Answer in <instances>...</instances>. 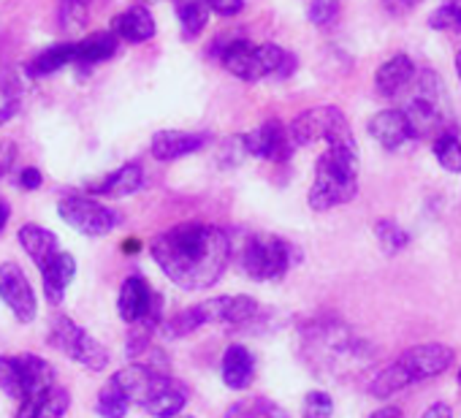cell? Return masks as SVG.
Returning <instances> with one entry per match:
<instances>
[{"label":"cell","mask_w":461,"mask_h":418,"mask_svg":"<svg viewBox=\"0 0 461 418\" xmlns=\"http://www.w3.org/2000/svg\"><path fill=\"white\" fill-rule=\"evenodd\" d=\"M152 261L158 269L185 291H206L220 283L230 261V237L220 226L179 223L155 237Z\"/></svg>","instance_id":"cell-1"},{"label":"cell","mask_w":461,"mask_h":418,"mask_svg":"<svg viewBox=\"0 0 461 418\" xmlns=\"http://www.w3.org/2000/svg\"><path fill=\"white\" fill-rule=\"evenodd\" d=\"M304 361L318 375L348 377L375 361V348L342 321H315L304 329Z\"/></svg>","instance_id":"cell-2"},{"label":"cell","mask_w":461,"mask_h":418,"mask_svg":"<svg viewBox=\"0 0 461 418\" xmlns=\"http://www.w3.org/2000/svg\"><path fill=\"white\" fill-rule=\"evenodd\" d=\"M358 193V147L331 144L315 163V182L310 187V206L315 213L342 206Z\"/></svg>","instance_id":"cell-3"},{"label":"cell","mask_w":461,"mask_h":418,"mask_svg":"<svg viewBox=\"0 0 461 418\" xmlns=\"http://www.w3.org/2000/svg\"><path fill=\"white\" fill-rule=\"evenodd\" d=\"M258 315H261V304L253 296H212V299H203L198 304H190V307L174 313L160 326V332L171 340H185L209 323L242 326V323L256 321Z\"/></svg>","instance_id":"cell-4"},{"label":"cell","mask_w":461,"mask_h":418,"mask_svg":"<svg viewBox=\"0 0 461 418\" xmlns=\"http://www.w3.org/2000/svg\"><path fill=\"white\" fill-rule=\"evenodd\" d=\"M412 95L404 104L412 139H437L450 131V95L437 71H420L410 82Z\"/></svg>","instance_id":"cell-5"},{"label":"cell","mask_w":461,"mask_h":418,"mask_svg":"<svg viewBox=\"0 0 461 418\" xmlns=\"http://www.w3.org/2000/svg\"><path fill=\"white\" fill-rule=\"evenodd\" d=\"M220 63L228 74L245 82H258L267 77H291L296 58L277 44H250L248 39H234L220 44Z\"/></svg>","instance_id":"cell-6"},{"label":"cell","mask_w":461,"mask_h":418,"mask_svg":"<svg viewBox=\"0 0 461 418\" xmlns=\"http://www.w3.org/2000/svg\"><path fill=\"white\" fill-rule=\"evenodd\" d=\"M55 367L41 359L39 353H20V356H0V391L17 402L36 399L55 388L58 383Z\"/></svg>","instance_id":"cell-7"},{"label":"cell","mask_w":461,"mask_h":418,"mask_svg":"<svg viewBox=\"0 0 461 418\" xmlns=\"http://www.w3.org/2000/svg\"><path fill=\"white\" fill-rule=\"evenodd\" d=\"M296 261V248L275 234H250L242 245L240 267L256 283L280 280Z\"/></svg>","instance_id":"cell-8"},{"label":"cell","mask_w":461,"mask_h":418,"mask_svg":"<svg viewBox=\"0 0 461 418\" xmlns=\"http://www.w3.org/2000/svg\"><path fill=\"white\" fill-rule=\"evenodd\" d=\"M294 147H307L315 141L331 144H356V136L350 131L348 117L337 106H315L302 112L291 125H288Z\"/></svg>","instance_id":"cell-9"},{"label":"cell","mask_w":461,"mask_h":418,"mask_svg":"<svg viewBox=\"0 0 461 418\" xmlns=\"http://www.w3.org/2000/svg\"><path fill=\"white\" fill-rule=\"evenodd\" d=\"M50 345L58 348L60 353H66L68 359H74L77 364H82L90 372H101L109 367V350L79 323H74L66 315H58L50 326Z\"/></svg>","instance_id":"cell-10"},{"label":"cell","mask_w":461,"mask_h":418,"mask_svg":"<svg viewBox=\"0 0 461 418\" xmlns=\"http://www.w3.org/2000/svg\"><path fill=\"white\" fill-rule=\"evenodd\" d=\"M117 313L128 326H136V323H155L158 326L160 315H163V296L158 291H152V286L141 275H131L120 286Z\"/></svg>","instance_id":"cell-11"},{"label":"cell","mask_w":461,"mask_h":418,"mask_svg":"<svg viewBox=\"0 0 461 418\" xmlns=\"http://www.w3.org/2000/svg\"><path fill=\"white\" fill-rule=\"evenodd\" d=\"M58 215L63 223H68L74 232L85 237H104L117 226V215L101 201L90 195H68L58 204Z\"/></svg>","instance_id":"cell-12"},{"label":"cell","mask_w":461,"mask_h":418,"mask_svg":"<svg viewBox=\"0 0 461 418\" xmlns=\"http://www.w3.org/2000/svg\"><path fill=\"white\" fill-rule=\"evenodd\" d=\"M0 302L12 310V315L20 323H31L39 315L36 291H33L31 280L25 277V272L14 261L0 264Z\"/></svg>","instance_id":"cell-13"},{"label":"cell","mask_w":461,"mask_h":418,"mask_svg":"<svg viewBox=\"0 0 461 418\" xmlns=\"http://www.w3.org/2000/svg\"><path fill=\"white\" fill-rule=\"evenodd\" d=\"M453 356H456L453 348H447L442 342H423V345L407 348L396 359V364L404 369L410 383H418V380H429V377L442 375L453 364Z\"/></svg>","instance_id":"cell-14"},{"label":"cell","mask_w":461,"mask_h":418,"mask_svg":"<svg viewBox=\"0 0 461 418\" xmlns=\"http://www.w3.org/2000/svg\"><path fill=\"white\" fill-rule=\"evenodd\" d=\"M242 147L261 160H272V163H285L294 155V141L288 133V125H283L280 120H267L258 128H253L250 133L242 136Z\"/></svg>","instance_id":"cell-15"},{"label":"cell","mask_w":461,"mask_h":418,"mask_svg":"<svg viewBox=\"0 0 461 418\" xmlns=\"http://www.w3.org/2000/svg\"><path fill=\"white\" fill-rule=\"evenodd\" d=\"M220 377L225 383V388L230 391H245L253 386L256 380V356L248 345L242 342H230L222 350L220 359Z\"/></svg>","instance_id":"cell-16"},{"label":"cell","mask_w":461,"mask_h":418,"mask_svg":"<svg viewBox=\"0 0 461 418\" xmlns=\"http://www.w3.org/2000/svg\"><path fill=\"white\" fill-rule=\"evenodd\" d=\"M185 404H187V386L182 380L171 377L168 372L160 375V380L155 383V388L141 402V407L152 418H176L185 410Z\"/></svg>","instance_id":"cell-17"},{"label":"cell","mask_w":461,"mask_h":418,"mask_svg":"<svg viewBox=\"0 0 461 418\" xmlns=\"http://www.w3.org/2000/svg\"><path fill=\"white\" fill-rule=\"evenodd\" d=\"M369 136L385 147V150H399L407 141H412L410 123L402 109H383L369 120Z\"/></svg>","instance_id":"cell-18"},{"label":"cell","mask_w":461,"mask_h":418,"mask_svg":"<svg viewBox=\"0 0 461 418\" xmlns=\"http://www.w3.org/2000/svg\"><path fill=\"white\" fill-rule=\"evenodd\" d=\"M77 277V259L71 253H58L47 267H41V283H44V296L50 304H60L66 299L68 286Z\"/></svg>","instance_id":"cell-19"},{"label":"cell","mask_w":461,"mask_h":418,"mask_svg":"<svg viewBox=\"0 0 461 418\" xmlns=\"http://www.w3.org/2000/svg\"><path fill=\"white\" fill-rule=\"evenodd\" d=\"M206 133H187V131H158L152 136V155L158 160H176L185 155L198 152L206 144Z\"/></svg>","instance_id":"cell-20"},{"label":"cell","mask_w":461,"mask_h":418,"mask_svg":"<svg viewBox=\"0 0 461 418\" xmlns=\"http://www.w3.org/2000/svg\"><path fill=\"white\" fill-rule=\"evenodd\" d=\"M415 79V63L407 55H393L375 74V87L383 98H396Z\"/></svg>","instance_id":"cell-21"},{"label":"cell","mask_w":461,"mask_h":418,"mask_svg":"<svg viewBox=\"0 0 461 418\" xmlns=\"http://www.w3.org/2000/svg\"><path fill=\"white\" fill-rule=\"evenodd\" d=\"M17 240H20L23 250L31 256V261H33L39 269H41V267H47V264L60 253V242H58V237H55L50 229L39 226V223H25V226L17 232Z\"/></svg>","instance_id":"cell-22"},{"label":"cell","mask_w":461,"mask_h":418,"mask_svg":"<svg viewBox=\"0 0 461 418\" xmlns=\"http://www.w3.org/2000/svg\"><path fill=\"white\" fill-rule=\"evenodd\" d=\"M112 33L128 44H144L155 36V20L144 6H131L128 12L114 17Z\"/></svg>","instance_id":"cell-23"},{"label":"cell","mask_w":461,"mask_h":418,"mask_svg":"<svg viewBox=\"0 0 461 418\" xmlns=\"http://www.w3.org/2000/svg\"><path fill=\"white\" fill-rule=\"evenodd\" d=\"M141 185H144V171H141V166H139V163H125V166H120L117 171H112L109 177L93 182V185H90V193H93V195H106V198H122V195L136 193Z\"/></svg>","instance_id":"cell-24"},{"label":"cell","mask_w":461,"mask_h":418,"mask_svg":"<svg viewBox=\"0 0 461 418\" xmlns=\"http://www.w3.org/2000/svg\"><path fill=\"white\" fill-rule=\"evenodd\" d=\"M68 407H71V394L63 386H55L36 399L20 402V410L14 418H63Z\"/></svg>","instance_id":"cell-25"},{"label":"cell","mask_w":461,"mask_h":418,"mask_svg":"<svg viewBox=\"0 0 461 418\" xmlns=\"http://www.w3.org/2000/svg\"><path fill=\"white\" fill-rule=\"evenodd\" d=\"M117 52V36L109 33H90L87 39L74 44V63L77 66H98L104 60H109Z\"/></svg>","instance_id":"cell-26"},{"label":"cell","mask_w":461,"mask_h":418,"mask_svg":"<svg viewBox=\"0 0 461 418\" xmlns=\"http://www.w3.org/2000/svg\"><path fill=\"white\" fill-rule=\"evenodd\" d=\"M176 4V17L182 23L185 39H198L209 23V6L206 0H174Z\"/></svg>","instance_id":"cell-27"},{"label":"cell","mask_w":461,"mask_h":418,"mask_svg":"<svg viewBox=\"0 0 461 418\" xmlns=\"http://www.w3.org/2000/svg\"><path fill=\"white\" fill-rule=\"evenodd\" d=\"M68 63H74V44H55L50 50H44L41 55H36L28 66V71L33 77H50L60 68H66Z\"/></svg>","instance_id":"cell-28"},{"label":"cell","mask_w":461,"mask_h":418,"mask_svg":"<svg viewBox=\"0 0 461 418\" xmlns=\"http://www.w3.org/2000/svg\"><path fill=\"white\" fill-rule=\"evenodd\" d=\"M407 386H412V383L407 380L404 369L393 361V364H388L383 372L375 375V380L369 383V394H372L375 399H388V396L399 394V391L407 388Z\"/></svg>","instance_id":"cell-29"},{"label":"cell","mask_w":461,"mask_h":418,"mask_svg":"<svg viewBox=\"0 0 461 418\" xmlns=\"http://www.w3.org/2000/svg\"><path fill=\"white\" fill-rule=\"evenodd\" d=\"M95 410L101 418H125L131 404L125 399V394L120 391V386L114 380H109L101 391H98V402H95Z\"/></svg>","instance_id":"cell-30"},{"label":"cell","mask_w":461,"mask_h":418,"mask_svg":"<svg viewBox=\"0 0 461 418\" xmlns=\"http://www.w3.org/2000/svg\"><path fill=\"white\" fill-rule=\"evenodd\" d=\"M434 158L437 163L450 171V174H461V141L456 133H442L434 139Z\"/></svg>","instance_id":"cell-31"},{"label":"cell","mask_w":461,"mask_h":418,"mask_svg":"<svg viewBox=\"0 0 461 418\" xmlns=\"http://www.w3.org/2000/svg\"><path fill=\"white\" fill-rule=\"evenodd\" d=\"M375 234H377L380 248H383L388 256H396V253H399V250H404V248H407V242H410L407 232H404V229H399L393 221H377Z\"/></svg>","instance_id":"cell-32"},{"label":"cell","mask_w":461,"mask_h":418,"mask_svg":"<svg viewBox=\"0 0 461 418\" xmlns=\"http://www.w3.org/2000/svg\"><path fill=\"white\" fill-rule=\"evenodd\" d=\"M87 14H90V0H63L60 4V25L66 31L85 28Z\"/></svg>","instance_id":"cell-33"},{"label":"cell","mask_w":461,"mask_h":418,"mask_svg":"<svg viewBox=\"0 0 461 418\" xmlns=\"http://www.w3.org/2000/svg\"><path fill=\"white\" fill-rule=\"evenodd\" d=\"M334 399L326 391H310L302 402V418H331Z\"/></svg>","instance_id":"cell-34"},{"label":"cell","mask_w":461,"mask_h":418,"mask_svg":"<svg viewBox=\"0 0 461 418\" xmlns=\"http://www.w3.org/2000/svg\"><path fill=\"white\" fill-rule=\"evenodd\" d=\"M310 23L318 25V28H329L334 25V20L339 17V0H312L310 9Z\"/></svg>","instance_id":"cell-35"},{"label":"cell","mask_w":461,"mask_h":418,"mask_svg":"<svg viewBox=\"0 0 461 418\" xmlns=\"http://www.w3.org/2000/svg\"><path fill=\"white\" fill-rule=\"evenodd\" d=\"M429 28L434 31H447V33H461V14L447 9L445 4L429 14Z\"/></svg>","instance_id":"cell-36"},{"label":"cell","mask_w":461,"mask_h":418,"mask_svg":"<svg viewBox=\"0 0 461 418\" xmlns=\"http://www.w3.org/2000/svg\"><path fill=\"white\" fill-rule=\"evenodd\" d=\"M258 399L261 396H250V399H240L234 404H228L225 415L222 418H256L258 413Z\"/></svg>","instance_id":"cell-37"},{"label":"cell","mask_w":461,"mask_h":418,"mask_svg":"<svg viewBox=\"0 0 461 418\" xmlns=\"http://www.w3.org/2000/svg\"><path fill=\"white\" fill-rule=\"evenodd\" d=\"M206 6L220 17H234L245 9V0H206Z\"/></svg>","instance_id":"cell-38"},{"label":"cell","mask_w":461,"mask_h":418,"mask_svg":"<svg viewBox=\"0 0 461 418\" xmlns=\"http://www.w3.org/2000/svg\"><path fill=\"white\" fill-rule=\"evenodd\" d=\"M256 418H291V413L283 407V404H277V402H272V399H258V413H256Z\"/></svg>","instance_id":"cell-39"},{"label":"cell","mask_w":461,"mask_h":418,"mask_svg":"<svg viewBox=\"0 0 461 418\" xmlns=\"http://www.w3.org/2000/svg\"><path fill=\"white\" fill-rule=\"evenodd\" d=\"M14 155H17L14 141H0V177H6V171L14 163Z\"/></svg>","instance_id":"cell-40"},{"label":"cell","mask_w":461,"mask_h":418,"mask_svg":"<svg viewBox=\"0 0 461 418\" xmlns=\"http://www.w3.org/2000/svg\"><path fill=\"white\" fill-rule=\"evenodd\" d=\"M20 187L25 190H39L41 187V171L36 166H28L23 174H20Z\"/></svg>","instance_id":"cell-41"},{"label":"cell","mask_w":461,"mask_h":418,"mask_svg":"<svg viewBox=\"0 0 461 418\" xmlns=\"http://www.w3.org/2000/svg\"><path fill=\"white\" fill-rule=\"evenodd\" d=\"M420 418H453V407L447 402H434L431 407H426Z\"/></svg>","instance_id":"cell-42"},{"label":"cell","mask_w":461,"mask_h":418,"mask_svg":"<svg viewBox=\"0 0 461 418\" xmlns=\"http://www.w3.org/2000/svg\"><path fill=\"white\" fill-rule=\"evenodd\" d=\"M17 109H20V104H17V98H9L4 106H0V125H6L14 114H17Z\"/></svg>","instance_id":"cell-43"},{"label":"cell","mask_w":461,"mask_h":418,"mask_svg":"<svg viewBox=\"0 0 461 418\" xmlns=\"http://www.w3.org/2000/svg\"><path fill=\"white\" fill-rule=\"evenodd\" d=\"M415 4H418V0H385V6H388L393 14H404V12H410Z\"/></svg>","instance_id":"cell-44"},{"label":"cell","mask_w":461,"mask_h":418,"mask_svg":"<svg viewBox=\"0 0 461 418\" xmlns=\"http://www.w3.org/2000/svg\"><path fill=\"white\" fill-rule=\"evenodd\" d=\"M369 418H404V413L396 407V404H385V407H380V410H375Z\"/></svg>","instance_id":"cell-45"},{"label":"cell","mask_w":461,"mask_h":418,"mask_svg":"<svg viewBox=\"0 0 461 418\" xmlns=\"http://www.w3.org/2000/svg\"><path fill=\"white\" fill-rule=\"evenodd\" d=\"M9 218H12V206H9L6 201H0V232H4V229H6Z\"/></svg>","instance_id":"cell-46"},{"label":"cell","mask_w":461,"mask_h":418,"mask_svg":"<svg viewBox=\"0 0 461 418\" xmlns=\"http://www.w3.org/2000/svg\"><path fill=\"white\" fill-rule=\"evenodd\" d=\"M445 6L453 9L456 14H461V0H445Z\"/></svg>","instance_id":"cell-47"},{"label":"cell","mask_w":461,"mask_h":418,"mask_svg":"<svg viewBox=\"0 0 461 418\" xmlns=\"http://www.w3.org/2000/svg\"><path fill=\"white\" fill-rule=\"evenodd\" d=\"M456 71H458V79H461V50H458V55H456Z\"/></svg>","instance_id":"cell-48"},{"label":"cell","mask_w":461,"mask_h":418,"mask_svg":"<svg viewBox=\"0 0 461 418\" xmlns=\"http://www.w3.org/2000/svg\"><path fill=\"white\" fill-rule=\"evenodd\" d=\"M458 386H461V369H458Z\"/></svg>","instance_id":"cell-49"},{"label":"cell","mask_w":461,"mask_h":418,"mask_svg":"<svg viewBox=\"0 0 461 418\" xmlns=\"http://www.w3.org/2000/svg\"><path fill=\"white\" fill-rule=\"evenodd\" d=\"M176 418H193V415H176Z\"/></svg>","instance_id":"cell-50"}]
</instances>
